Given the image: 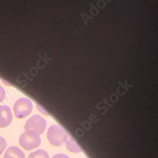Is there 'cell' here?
Returning <instances> with one entry per match:
<instances>
[{
	"instance_id": "cell-1",
	"label": "cell",
	"mask_w": 158,
	"mask_h": 158,
	"mask_svg": "<svg viewBox=\"0 0 158 158\" xmlns=\"http://www.w3.org/2000/svg\"><path fill=\"white\" fill-rule=\"evenodd\" d=\"M48 140L54 146H60L67 142L69 138L68 133L62 127L58 125L51 126L47 133Z\"/></svg>"
},
{
	"instance_id": "cell-2",
	"label": "cell",
	"mask_w": 158,
	"mask_h": 158,
	"mask_svg": "<svg viewBox=\"0 0 158 158\" xmlns=\"http://www.w3.org/2000/svg\"><path fill=\"white\" fill-rule=\"evenodd\" d=\"M41 139L39 135L33 130H26L19 139L20 146L27 151H31L41 145Z\"/></svg>"
},
{
	"instance_id": "cell-3",
	"label": "cell",
	"mask_w": 158,
	"mask_h": 158,
	"mask_svg": "<svg viewBox=\"0 0 158 158\" xmlns=\"http://www.w3.org/2000/svg\"><path fill=\"white\" fill-rule=\"evenodd\" d=\"M33 109V104L31 100L21 98L17 100L14 106L15 115L17 118L22 119L30 114Z\"/></svg>"
},
{
	"instance_id": "cell-4",
	"label": "cell",
	"mask_w": 158,
	"mask_h": 158,
	"mask_svg": "<svg viewBox=\"0 0 158 158\" xmlns=\"http://www.w3.org/2000/svg\"><path fill=\"white\" fill-rule=\"evenodd\" d=\"M46 121L44 118L37 114L32 116L26 122L25 125V130H33L37 132L39 135H41L46 128Z\"/></svg>"
},
{
	"instance_id": "cell-5",
	"label": "cell",
	"mask_w": 158,
	"mask_h": 158,
	"mask_svg": "<svg viewBox=\"0 0 158 158\" xmlns=\"http://www.w3.org/2000/svg\"><path fill=\"white\" fill-rule=\"evenodd\" d=\"M12 119L10 108L7 106H0V128L8 127L11 123Z\"/></svg>"
},
{
	"instance_id": "cell-6",
	"label": "cell",
	"mask_w": 158,
	"mask_h": 158,
	"mask_svg": "<svg viewBox=\"0 0 158 158\" xmlns=\"http://www.w3.org/2000/svg\"><path fill=\"white\" fill-rule=\"evenodd\" d=\"M3 158H25V154L19 148L11 146L6 151Z\"/></svg>"
},
{
	"instance_id": "cell-7",
	"label": "cell",
	"mask_w": 158,
	"mask_h": 158,
	"mask_svg": "<svg viewBox=\"0 0 158 158\" xmlns=\"http://www.w3.org/2000/svg\"><path fill=\"white\" fill-rule=\"evenodd\" d=\"M66 146H67L69 151L73 153H79L82 151V149L72 137H69L68 138L67 143H66Z\"/></svg>"
},
{
	"instance_id": "cell-8",
	"label": "cell",
	"mask_w": 158,
	"mask_h": 158,
	"mask_svg": "<svg viewBox=\"0 0 158 158\" xmlns=\"http://www.w3.org/2000/svg\"><path fill=\"white\" fill-rule=\"evenodd\" d=\"M28 158H49L48 152L43 149H39L31 153Z\"/></svg>"
},
{
	"instance_id": "cell-9",
	"label": "cell",
	"mask_w": 158,
	"mask_h": 158,
	"mask_svg": "<svg viewBox=\"0 0 158 158\" xmlns=\"http://www.w3.org/2000/svg\"><path fill=\"white\" fill-rule=\"evenodd\" d=\"M6 146H7V142L6 140L3 137L0 136V155L3 153V152L6 148Z\"/></svg>"
},
{
	"instance_id": "cell-10",
	"label": "cell",
	"mask_w": 158,
	"mask_h": 158,
	"mask_svg": "<svg viewBox=\"0 0 158 158\" xmlns=\"http://www.w3.org/2000/svg\"><path fill=\"white\" fill-rule=\"evenodd\" d=\"M6 96V93L4 88L0 85V102L4 101Z\"/></svg>"
},
{
	"instance_id": "cell-11",
	"label": "cell",
	"mask_w": 158,
	"mask_h": 158,
	"mask_svg": "<svg viewBox=\"0 0 158 158\" xmlns=\"http://www.w3.org/2000/svg\"><path fill=\"white\" fill-rule=\"evenodd\" d=\"M52 158H70L67 155L64 154H55Z\"/></svg>"
}]
</instances>
